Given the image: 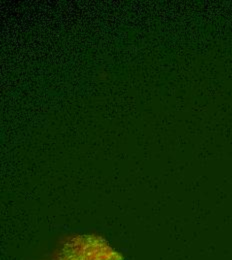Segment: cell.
I'll list each match as a JSON object with an SVG mask.
<instances>
[{"mask_svg":"<svg viewBox=\"0 0 232 260\" xmlns=\"http://www.w3.org/2000/svg\"><path fill=\"white\" fill-rule=\"evenodd\" d=\"M56 260L123 259L103 238L91 234H80L67 241Z\"/></svg>","mask_w":232,"mask_h":260,"instance_id":"1","label":"cell"}]
</instances>
